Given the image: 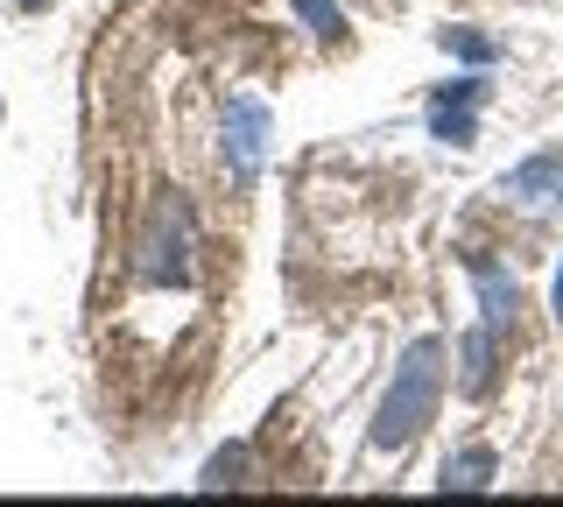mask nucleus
Returning a JSON list of instances; mask_svg holds the SVG:
<instances>
[{
	"instance_id": "obj_3",
	"label": "nucleus",
	"mask_w": 563,
	"mask_h": 507,
	"mask_svg": "<svg viewBox=\"0 0 563 507\" xmlns=\"http://www.w3.org/2000/svg\"><path fill=\"white\" fill-rule=\"evenodd\" d=\"M493 339H500L493 324H479V331L465 339V388H472V395L493 388Z\"/></svg>"
},
{
	"instance_id": "obj_1",
	"label": "nucleus",
	"mask_w": 563,
	"mask_h": 507,
	"mask_svg": "<svg viewBox=\"0 0 563 507\" xmlns=\"http://www.w3.org/2000/svg\"><path fill=\"white\" fill-rule=\"evenodd\" d=\"M444 345L437 339H422L409 360L395 366V388H387V401H380V423H374V444L387 451V444H409V437L430 423V409H437V388H444Z\"/></svg>"
},
{
	"instance_id": "obj_6",
	"label": "nucleus",
	"mask_w": 563,
	"mask_h": 507,
	"mask_svg": "<svg viewBox=\"0 0 563 507\" xmlns=\"http://www.w3.org/2000/svg\"><path fill=\"white\" fill-rule=\"evenodd\" d=\"M556 318H563V275H556Z\"/></svg>"
},
{
	"instance_id": "obj_5",
	"label": "nucleus",
	"mask_w": 563,
	"mask_h": 507,
	"mask_svg": "<svg viewBox=\"0 0 563 507\" xmlns=\"http://www.w3.org/2000/svg\"><path fill=\"white\" fill-rule=\"evenodd\" d=\"M486 472H493L486 451H465L457 465H444V480H451V486H486Z\"/></svg>"
},
{
	"instance_id": "obj_4",
	"label": "nucleus",
	"mask_w": 563,
	"mask_h": 507,
	"mask_svg": "<svg viewBox=\"0 0 563 507\" xmlns=\"http://www.w3.org/2000/svg\"><path fill=\"white\" fill-rule=\"evenodd\" d=\"M507 190H515V198H536V190H556V198H563V155H536L528 169H515V184H507Z\"/></svg>"
},
{
	"instance_id": "obj_2",
	"label": "nucleus",
	"mask_w": 563,
	"mask_h": 507,
	"mask_svg": "<svg viewBox=\"0 0 563 507\" xmlns=\"http://www.w3.org/2000/svg\"><path fill=\"white\" fill-rule=\"evenodd\" d=\"M472 283H479V296H486V324L493 331H515V310H521L515 283H507L500 268H486V261H472Z\"/></svg>"
}]
</instances>
